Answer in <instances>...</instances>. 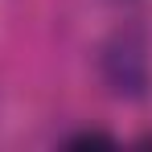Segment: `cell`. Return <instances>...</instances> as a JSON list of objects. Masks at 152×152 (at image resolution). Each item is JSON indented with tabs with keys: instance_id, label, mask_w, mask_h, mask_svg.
I'll list each match as a JSON object with an SVG mask.
<instances>
[{
	"instance_id": "2",
	"label": "cell",
	"mask_w": 152,
	"mask_h": 152,
	"mask_svg": "<svg viewBox=\"0 0 152 152\" xmlns=\"http://www.w3.org/2000/svg\"><path fill=\"white\" fill-rule=\"evenodd\" d=\"M95 144H103V148H107L111 140H107V136H99V132H82V136H74V140H70V148H95Z\"/></svg>"
},
{
	"instance_id": "1",
	"label": "cell",
	"mask_w": 152,
	"mask_h": 152,
	"mask_svg": "<svg viewBox=\"0 0 152 152\" xmlns=\"http://www.w3.org/2000/svg\"><path fill=\"white\" fill-rule=\"evenodd\" d=\"M103 62H107V78L119 95L124 91L140 95V86H144V45H140V37H119Z\"/></svg>"
}]
</instances>
